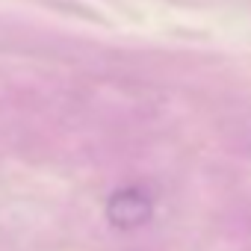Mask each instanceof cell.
Returning a JSON list of instances; mask_svg holds the SVG:
<instances>
[{"instance_id":"cell-1","label":"cell","mask_w":251,"mask_h":251,"mask_svg":"<svg viewBox=\"0 0 251 251\" xmlns=\"http://www.w3.org/2000/svg\"><path fill=\"white\" fill-rule=\"evenodd\" d=\"M154 216V198L142 186L115 189L106 201V222L115 230H136Z\"/></svg>"}]
</instances>
